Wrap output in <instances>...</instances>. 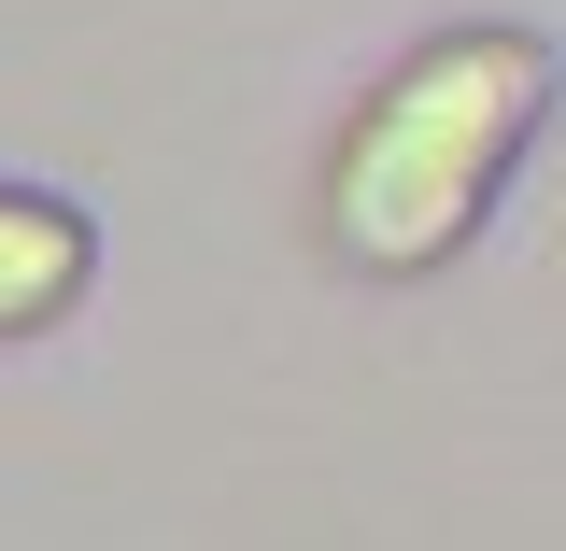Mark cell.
Masks as SVG:
<instances>
[{"mask_svg":"<svg viewBox=\"0 0 566 551\" xmlns=\"http://www.w3.org/2000/svg\"><path fill=\"white\" fill-rule=\"evenodd\" d=\"M85 283H99V226L43 184H0V340H43Z\"/></svg>","mask_w":566,"mask_h":551,"instance_id":"2","label":"cell"},{"mask_svg":"<svg viewBox=\"0 0 566 551\" xmlns=\"http://www.w3.org/2000/svg\"><path fill=\"white\" fill-rule=\"evenodd\" d=\"M538 128H553V43H538L524 14H453V29H424L411 57L340 114V141H326V184H312L326 255L368 269V283L453 269Z\"/></svg>","mask_w":566,"mask_h":551,"instance_id":"1","label":"cell"}]
</instances>
